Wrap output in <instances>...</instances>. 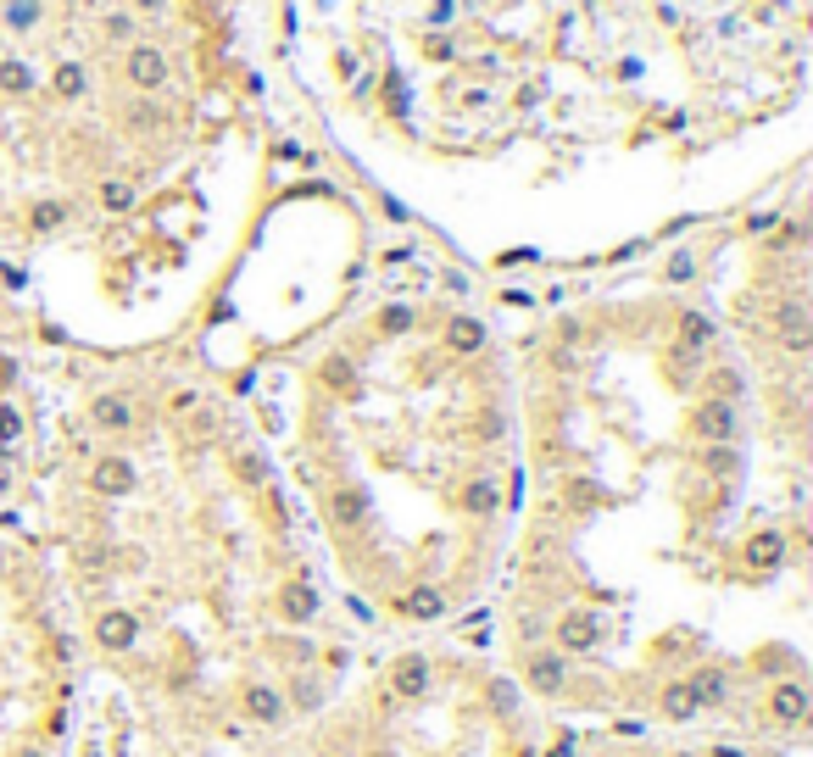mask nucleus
Returning <instances> with one entry per match:
<instances>
[{
    "label": "nucleus",
    "instance_id": "nucleus-1",
    "mask_svg": "<svg viewBox=\"0 0 813 757\" xmlns=\"http://www.w3.org/2000/svg\"><path fill=\"white\" fill-rule=\"evenodd\" d=\"M496 395L490 329L463 307L390 296L307 368L301 474L335 557V602L379 518L385 485L424 501L451 585L485 618L524 468Z\"/></svg>",
    "mask_w": 813,
    "mask_h": 757
},
{
    "label": "nucleus",
    "instance_id": "nucleus-2",
    "mask_svg": "<svg viewBox=\"0 0 813 757\" xmlns=\"http://www.w3.org/2000/svg\"><path fill=\"white\" fill-rule=\"evenodd\" d=\"M552 724L474 635L363 651L351 680L274 757H540Z\"/></svg>",
    "mask_w": 813,
    "mask_h": 757
},
{
    "label": "nucleus",
    "instance_id": "nucleus-3",
    "mask_svg": "<svg viewBox=\"0 0 813 757\" xmlns=\"http://www.w3.org/2000/svg\"><path fill=\"white\" fill-rule=\"evenodd\" d=\"M84 680L56 585L0 535V757H78Z\"/></svg>",
    "mask_w": 813,
    "mask_h": 757
},
{
    "label": "nucleus",
    "instance_id": "nucleus-4",
    "mask_svg": "<svg viewBox=\"0 0 813 757\" xmlns=\"http://www.w3.org/2000/svg\"><path fill=\"white\" fill-rule=\"evenodd\" d=\"M540 757H808V746H758L724 729H658V724H552Z\"/></svg>",
    "mask_w": 813,
    "mask_h": 757
},
{
    "label": "nucleus",
    "instance_id": "nucleus-5",
    "mask_svg": "<svg viewBox=\"0 0 813 757\" xmlns=\"http://www.w3.org/2000/svg\"><path fill=\"white\" fill-rule=\"evenodd\" d=\"M123 73H129V84L139 95H156L162 84H168V56H162L156 45H129V61H123Z\"/></svg>",
    "mask_w": 813,
    "mask_h": 757
},
{
    "label": "nucleus",
    "instance_id": "nucleus-6",
    "mask_svg": "<svg viewBox=\"0 0 813 757\" xmlns=\"http://www.w3.org/2000/svg\"><path fill=\"white\" fill-rule=\"evenodd\" d=\"M51 95H56V100H84V95H90V73H84V61H56V73H51Z\"/></svg>",
    "mask_w": 813,
    "mask_h": 757
},
{
    "label": "nucleus",
    "instance_id": "nucleus-7",
    "mask_svg": "<svg viewBox=\"0 0 813 757\" xmlns=\"http://www.w3.org/2000/svg\"><path fill=\"white\" fill-rule=\"evenodd\" d=\"M34 90V73H28V61H0V95H28Z\"/></svg>",
    "mask_w": 813,
    "mask_h": 757
},
{
    "label": "nucleus",
    "instance_id": "nucleus-8",
    "mask_svg": "<svg viewBox=\"0 0 813 757\" xmlns=\"http://www.w3.org/2000/svg\"><path fill=\"white\" fill-rule=\"evenodd\" d=\"M39 23V0H6V28H34Z\"/></svg>",
    "mask_w": 813,
    "mask_h": 757
},
{
    "label": "nucleus",
    "instance_id": "nucleus-9",
    "mask_svg": "<svg viewBox=\"0 0 813 757\" xmlns=\"http://www.w3.org/2000/svg\"><path fill=\"white\" fill-rule=\"evenodd\" d=\"M129 34H134L129 17H107V39H129Z\"/></svg>",
    "mask_w": 813,
    "mask_h": 757
},
{
    "label": "nucleus",
    "instance_id": "nucleus-10",
    "mask_svg": "<svg viewBox=\"0 0 813 757\" xmlns=\"http://www.w3.org/2000/svg\"><path fill=\"white\" fill-rule=\"evenodd\" d=\"M134 6H139V12H162V6H168V0H134Z\"/></svg>",
    "mask_w": 813,
    "mask_h": 757
}]
</instances>
